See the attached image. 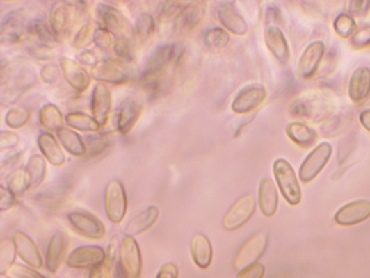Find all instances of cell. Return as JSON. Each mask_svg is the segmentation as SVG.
I'll return each instance as SVG.
<instances>
[{
    "mask_svg": "<svg viewBox=\"0 0 370 278\" xmlns=\"http://www.w3.org/2000/svg\"><path fill=\"white\" fill-rule=\"evenodd\" d=\"M367 218H370V200H354L346 203L333 216L335 222L342 227L362 224Z\"/></svg>",
    "mask_w": 370,
    "mask_h": 278,
    "instance_id": "obj_17",
    "label": "cell"
},
{
    "mask_svg": "<svg viewBox=\"0 0 370 278\" xmlns=\"http://www.w3.org/2000/svg\"><path fill=\"white\" fill-rule=\"evenodd\" d=\"M17 203V195L10 191L6 185L0 187V211L6 212L9 208H13Z\"/></svg>",
    "mask_w": 370,
    "mask_h": 278,
    "instance_id": "obj_51",
    "label": "cell"
},
{
    "mask_svg": "<svg viewBox=\"0 0 370 278\" xmlns=\"http://www.w3.org/2000/svg\"><path fill=\"white\" fill-rule=\"evenodd\" d=\"M31 22L29 14L22 8L13 9L2 18L0 24V39L5 44L18 43L24 39L31 30Z\"/></svg>",
    "mask_w": 370,
    "mask_h": 278,
    "instance_id": "obj_4",
    "label": "cell"
},
{
    "mask_svg": "<svg viewBox=\"0 0 370 278\" xmlns=\"http://www.w3.org/2000/svg\"><path fill=\"white\" fill-rule=\"evenodd\" d=\"M351 42H353L354 48H364V46L370 44V26L363 27L360 30H355Z\"/></svg>",
    "mask_w": 370,
    "mask_h": 278,
    "instance_id": "obj_53",
    "label": "cell"
},
{
    "mask_svg": "<svg viewBox=\"0 0 370 278\" xmlns=\"http://www.w3.org/2000/svg\"><path fill=\"white\" fill-rule=\"evenodd\" d=\"M38 145L42 156L48 160L52 166H63L65 163V154L61 145L58 144V138L54 136L52 132H39Z\"/></svg>",
    "mask_w": 370,
    "mask_h": 278,
    "instance_id": "obj_27",
    "label": "cell"
},
{
    "mask_svg": "<svg viewBox=\"0 0 370 278\" xmlns=\"http://www.w3.org/2000/svg\"><path fill=\"white\" fill-rule=\"evenodd\" d=\"M31 34L36 36L38 42L40 46H45V48H51L54 49L55 46L58 44V36L55 34V31L52 30L51 24L48 21L45 19H33L31 22Z\"/></svg>",
    "mask_w": 370,
    "mask_h": 278,
    "instance_id": "obj_37",
    "label": "cell"
},
{
    "mask_svg": "<svg viewBox=\"0 0 370 278\" xmlns=\"http://www.w3.org/2000/svg\"><path fill=\"white\" fill-rule=\"evenodd\" d=\"M56 138L67 153H70L74 157L86 156V144L83 141V138L80 136L74 129H72V127L64 126L63 129L56 132Z\"/></svg>",
    "mask_w": 370,
    "mask_h": 278,
    "instance_id": "obj_30",
    "label": "cell"
},
{
    "mask_svg": "<svg viewBox=\"0 0 370 278\" xmlns=\"http://www.w3.org/2000/svg\"><path fill=\"white\" fill-rule=\"evenodd\" d=\"M360 123L362 126L364 127V129L367 132H370V108L364 110L362 114H360Z\"/></svg>",
    "mask_w": 370,
    "mask_h": 278,
    "instance_id": "obj_59",
    "label": "cell"
},
{
    "mask_svg": "<svg viewBox=\"0 0 370 278\" xmlns=\"http://www.w3.org/2000/svg\"><path fill=\"white\" fill-rule=\"evenodd\" d=\"M65 247H67L65 236L61 233V231H55L49 238L45 254V266L48 268L51 274H55L58 270H60V266L64 261Z\"/></svg>",
    "mask_w": 370,
    "mask_h": 278,
    "instance_id": "obj_24",
    "label": "cell"
},
{
    "mask_svg": "<svg viewBox=\"0 0 370 278\" xmlns=\"http://www.w3.org/2000/svg\"><path fill=\"white\" fill-rule=\"evenodd\" d=\"M106 258L107 254L102 247L95 245H85L73 249L67 256L65 263L67 266L76 270H92L106 262Z\"/></svg>",
    "mask_w": 370,
    "mask_h": 278,
    "instance_id": "obj_9",
    "label": "cell"
},
{
    "mask_svg": "<svg viewBox=\"0 0 370 278\" xmlns=\"http://www.w3.org/2000/svg\"><path fill=\"white\" fill-rule=\"evenodd\" d=\"M0 254H2V256H0V266H2V277H3V274H6L10 268H13V265L15 263V259L18 256L14 240L5 238L2 241V246H0Z\"/></svg>",
    "mask_w": 370,
    "mask_h": 278,
    "instance_id": "obj_42",
    "label": "cell"
},
{
    "mask_svg": "<svg viewBox=\"0 0 370 278\" xmlns=\"http://www.w3.org/2000/svg\"><path fill=\"white\" fill-rule=\"evenodd\" d=\"M58 64L61 67L65 82L70 85L72 89L79 92V94H82V92H85L90 86V74L86 72V68L82 64L73 60V58L61 56Z\"/></svg>",
    "mask_w": 370,
    "mask_h": 278,
    "instance_id": "obj_14",
    "label": "cell"
},
{
    "mask_svg": "<svg viewBox=\"0 0 370 278\" xmlns=\"http://www.w3.org/2000/svg\"><path fill=\"white\" fill-rule=\"evenodd\" d=\"M286 133L291 138V141L299 145L300 148H309L317 141L316 131L311 129L308 124L300 122L289 123L286 127Z\"/></svg>",
    "mask_w": 370,
    "mask_h": 278,
    "instance_id": "obj_33",
    "label": "cell"
},
{
    "mask_svg": "<svg viewBox=\"0 0 370 278\" xmlns=\"http://www.w3.org/2000/svg\"><path fill=\"white\" fill-rule=\"evenodd\" d=\"M6 275L9 278H46L39 271L31 268V266H26L21 263H14L13 268L6 272Z\"/></svg>",
    "mask_w": 370,
    "mask_h": 278,
    "instance_id": "obj_48",
    "label": "cell"
},
{
    "mask_svg": "<svg viewBox=\"0 0 370 278\" xmlns=\"http://www.w3.org/2000/svg\"><path fill=\"white\" fill-rule=\"evenodd\" d=\"M6 187L15 195L26 194L31 188V178L26 169H18L10 173L6 179Z\"/></svg>",
    "mask_w": 370,
    "mask_h": 278,
    "instance_id": "obj_39",
    "label": "cell"
},
{
    "mask_svg": "<svg viewBox=\"0 0 370 278\" xmlns=\"http://www.w3.org/2000/svg\"><path fill=\"white\" fill-rule=\"evenodd\" d=\"M111 89L106 83H97L92 89V95H90V111L92 115H94L95 120L104 126L107 124L110 114H111Z\"/></svg>",
    "mask_w": 370,
    "mask_h": 278,
    "instance_id": "obj_16",
    "label": "cell"
},
{
    "mask_svg": "<svg viewBox=\"0 0 370 278\" xmlns=\"http://www.w3.org/2000/svg\"><path fill=\"white\" fill-rule=\"evenodd\" d=\"M86 156L88 158H94L99 156L102 152L110 147V138L108 135H92L86 139Z\"/></svg>",
    "mask_w": 370,
    "mask_h": 278,
    "instance_id": "obj_43",
    "label": "cell"
},
{
    "mask_svg": "<svg viewBox=\"0 0 370 278\" xmlns=\"http://www.w3.org/2000/svg\"><path fill=\"white\" fill-rule=\"evenodd\" d=\"M258 204L259 211L264 216L271 218L279 208V190L271 178L264 177L259 182L258 190Z\"/></svg>",
    "mask_w": 370,
    "mask_h": 278,
    "instance_id": "obj_23",
    "label": "cell"
},
{
    "mask_svg": "<svg viewBox=\"0 0 370 278\" xmlns=\"http://www.w3.org/2000/svg\"><path fill=\"white\" fill-rule=\"evenodd\" d=\"M141 111L143 104L135 98H128L120 102L118 113H115V129H118V132L128 135L134 129L138 119H140Z\"/></svg>",
    "mask_w": 370,
    "mask_h": 278,
    "instance_id": "obj_18",
    "label": "cell"
},
{
    "mask_svg": "<svg viewBox=\"0 0 370 278\" xmlns=\"http://www.w3.org/2000/svg\"><path fill=\"white\" fill-rule=\"evenodd\" d=\"M350 10L354 15L364 17L370 10V2L369 0H354V2H350Z\"/></svg>",
    "mask_w": 370,
    "mask_h": 278,
    "instance_id": "obj_57",
    "label": "cell"
},
{
    "mask_svg": "<svg viewBox=\"0 0 370 278\" xmlns=\"http://www.w3.org/2000/svg\"><path fill=\"white\" fill-rule=\"evenodd\" d=\"M38 82V73L29 63L17 61L2 70V101L14 104Z\"/></svg>",
    "mask_w": 370,
    "mask_h": 278,
    "instance_id": "obj_1",
    "label": "cell"
},
{
    "mask_svg": "<svg viewBox=\"0 0 370 278\" xmlns=\"http://www.w3.org/2000/svg\"><path fill=\"white\" fill-rule=\"evenodd\" d=\"M104 208L106 215L113 224H120L126 212H128V195H126V188L120 179L114 178L108 181L104 190Z\"/></svg>",
    "mask_w": 370,
    "mask_h": 278,
    "instance_id": "obj_3",
    "label": "cell"
},
{
    "mask_svg": "<svg viewBox=\"0 0 370 278\" xmlns=\"http://www.w3.org/2000/svg\"><path fill=\"white\" fill-rule=\"evenodd\" d=\"M88 278H110V263L104 262L102 265L89 270Z\"/></svg>",
    "mask_w": 370,
    "mask_h": 278,
    "instance_id": "obj_58",
    "label": "cell"
},
{
    "mask_svg": "<svg viewBox=\"0 0 370 278\" xmlns=\"http://www.w3.org/2000/svg\"><path fill=\"white\" fill-rule=\"evenodd\" d=\"M325 51H326L325 43L321 40L311 42L307 46L298 61V74L300 79L308 80L311 77H314L323 56H325Z\"/></svg>",
    "mask_w": 370,
    "mask_h": 278,
    "instance_id": "obj_15",
    "label": "cell"
},
{
    "mask_svg": "<svg viewBox=\"0 0 370 278\" xmlns=\"http://www.w3.org/2000/svg\"><path fill=\"white\" fill-rule=\"evenodd\" d=\"M203 40H204V44L207 46V48L218 51V49L225 48V46L228 44L230 34H228V31L225 28L212 27V28H209L204 33Z\"/></svg>",
    "mask_w": 370,
    "mask_h": 278,
    "instance_id": "obj_40",
    "label": "cell"
},
{
    "mask_svg": "<svg viewBox=\"0 0 370 278\" xmlns=\"http://www.w3.org/2000/svg\"><path fill=\"white\" fill-rule=\"evenodd\" d=\"M97 15L101 21L102 27H107L108 30H111L119 39L128 42L134 40V26L118 8L107 3H99L97 6Z\"/></svg>",
    "mask_w": 370,
    "mask_h": 278,
    "instance_id": "obj_5",
    "label": "cell"
},
{
    "mask_svg": "<svg viewBox=\"0 0 370 278\" xmlns=\"http://www.w3.org/2000/svg\"><path fill=\"white\" fill-rule=\"evenodd\" d=\"M190 252H191L193 262L198 265L200 270L209 268L214 259V249H212V243L209 237L202 233L194 234L191 238Z\"/></svg>",
    "mask_w": 370,
    "mask_h": 278,
    "instance_id": "obj_26",
    "label": "cell"
},
{
    "mask_svg": "<svg viewBox=\"0 0 370 278\" xmlns=\"http://www.w3.org/2000/svg\"><path fill=\"white\" fill-rule=\"evenodd\" d=\"M115 54V58H118V61L120 63H132L134 61V52H132V42L128 40H123L119 39L118 44H115V48L113 51Z\"/></svg>",
    "mask_w": 370,
    "mask_h": 278,
    "instance_id": "obj_49",
    "label": "cell"
},
{
    "mask_svg": "<svg viewBox=\"0 0 370 278\" xmlns=\"http://www.w3.org/2000/svg\"><path fill=\"white\" fill-rule=\"evenodd\" d=\"M370 94V68L363 65L354 70L348 83L350 99L355 104L363 102Z\"/></svg>",
    "mask_w": 370,
    "mask_h": 278,
    "instance_id": "obj_29",
    "label": "cell"
},
{
    "mask_svg": "<svg viewBox=\"0 0 370 278\" xmlns=\"http://www.w3.org/2000/svg\"><path fill=\"white\" fill-rule=\"evenodd\" d=\"M70 183L72 181L68 179V177H61L60 179H56L55 182L51 183V187L42 191L40 194H36V200L40 202L45 206H56L63 202L65 194L70 190Z\"/></svg>",
    "mask_w": 370,
    "mask_h": 278,
    "instance_id": "obj_31",
    "label": "cell"
},
{
    "mask_svg": "<svg viewBox=\"0 0 370 278\" xmlns=\"http://www.w3.org/2000/svg\"><path fill=\"white\" fill-rule=\"evenodd\" d=\"M46 160L42 154H33L27 165H26V170L31 178V188H38L43 183L45 178H46Z\"/></svg>",
    "mask_w": 370,
    "mask_h": 278,
    "instance_id": "obj_38",
    "label": "cell"
},
{
    "mask_svg": "<svg viewBox=\"0 0 370 278\" xmlns=\"http://www.w3.org/2000/svg\"><path fill=\"white\" fill-rule=\"evenodd\" d=\"M19 144V135L13 131H2L0 132V147L2 152H8V149H14Z\"/></svg>",
    "mask_w": 370,
    "mask_h": 278,
    "instance_id": "obj_50",
    "label": "cell"
},
{
    "mask_svg": "<svg viewBox=\"0 0 370 278\" xmlns=\"http://www.w3.org/2000/svg\"><path fill=\"white\" fill-rule=\"evenodd\" d=\"M273 173L284 200L291 206H298L303 200V190L292 165L286 158H277L273 163Z\"/></svg>",
    "mask_w": 370,
    "mask_h": 278,
    "instance_id": "obj_2",
    "label": "cell"
},
{
    "mask_svg": "<svg viewBox=\"0 0 370 278\" xmlns=\"http://www.w3.org/2000/svg\"><path fill=\"white\" fill-rule=\"evenodd\" d=\"M265 274V266L259 262H255L249 265L248 268L239 271L237 278H264Z\"/></svg>",
    "mask_w": 370,
    "mask_h": 278,
    "instance_id": "obj_52",
    "label": "cell"
},
{
    "mask_svg": "<svg viewBox=\"0 0 370 278\" xmlns=\"http://www.w3.org/2000/svg\"><path fill=\"white\" fill-rule=\"evenodd\" d=\"M184 6L179 2H163L159 6V17L160 18H169L172 15H178Z\"/></svg>",
    "mask_w": 370,
    "mask_h": 278,
    "instance_id": "obj_54",
    "label": "cell"
},
{
    "mask_svg": "<svg viewBox=\"0 0 370 278\" xmlns=\"http://www.w3.org/2000/svg\"><path fill=\"white\" fill-rule=\"evenodd\" d=\"M267 246H268V234L265 233V231H261V233L252 236L239 250L237 256L234 259V268L237 271H241L248 268L249 265L258 262L264 252L267 250Z\"/></svg>",
    "mask_w": 370,
    "mask_h": 278,
    "instance_id": "obj_11",
    "label": "cell"
},
{
    "mask_svg": "<svg viewBox=\"0 0 370 278\" xmlns=\"http://www.w3.org/2000/svg\"><path fill=\"white\" fill-rule=\"evenodd\" d=\"M13 240L15 243L19 259L27 263V266H31L34 270H40L43 266V259L38 245L31 240V237L22 233V231H15Z\"/></svg>",
    "mask_w": 370,
    "mask_h": 278,
    "instance_id": "obj_20",
    "label": "cell"
},
{
    "mask_svg": "<svg viewBox=\"0 0 370 278\" xmlns=\"http://www.w3.org/2000/svg\"><path fill=\"white\" fill-rule=\"evenodd\" d=\"M77 63H80L82 65H86V67L95 68L101 63V60L94 51L86 49V51H82L77 55Z\"/></svg>",
    "mask_w": 370,
    "mask_h": 278,
    "instance_id": "obj_55",
    "label": "cell"
},
{
    "mask_svg": "<svg viewBox=\"0 0 370 278\" xmlns=\"http://www.w3.org/2000/svg\"><path fill=\"white\" fill-rule=\"evenodd\" d=\"M267 99V89L259 83L248 85L240 89L236 98L231 102V110L237 114H248L257 110Z\"/></svg>",
    "mask_w": 370,
    "mask_h": 278,
    "instance_id": "obj_13",
    "label": "cell"
},
{
    "mask_svg": "<svg viewBox=\"0 0 370 278\" xmlns=\"http://www.w3.org/2000/svg\"><path fill=\"white\" fill-rule=\"evenodd\" d=\"M95 30L92 27V22H85V24H82V27H80L76 34H74V38H73V48L76 49H85L88 48V46L94 42V34H95Z\"/></svg>",
    "mask_w": 370,
    "mask_h": 278,
    "instance_id": "obj_46",
    "label": "cell"
},
{
    "mask_svg": "<svg viewBox=\"0 0 370 278\" xmlns=\"http://www.w3.org/2000/svg\"><path fill=\"white\" fill-rule=\"evenodd\" d=\"M90 76L97 79L98 83L106 85H124L129 80V72L124 64L110 58H104L95 68H92Z\"/></svg>",
    "mask_w": 370,
    "mask_h": 278,
    "instance_id": "obj_12",
    "label": "cell"
},
{
    "mask_svg": "<svg viewBox=\"0 0 370 278\" xmlns=\"http://www.w3.org/2000/svg\"><path fill=\"white\" fill-rule=\"evenodd\" d=\"M333 28H335V33H337L338 36L350 38L355 33V28H357L355 19L350 14L342 13L337 18H335Z\"/></svg>",
    "mask_w": 370,
    "mask_h": 278,
    "instance_id": "obj_45",
    "label": "cell"
},
{
    "mask_svg": "<svg viewBox=\"0 0 370 278\" xmlns=\"http://www.w3.org/2000/svg\"><path fill=\"white\" fill-rule=\"evenodd\" d=\"M216 17L221 22L223 27L230 33L237 34V36H245L248 33V22L241 17V14L236 9L233 3H218Z\"/></svg>",
    "mask_w": 370,
    "mask_h": 278,
    "instance_id": "obj_21",
    "label": "cell"
},
{
    "mask_svg": "<svg viewBox=\"0 0 370 278\" xmlns=\"http://www.w3.org/2000/svg\"><path fill=\"white\" fill-rule=\"evenodd\" d=\"M265 44L270 49V52L274 55L275 60H279L282 64H286L291 58V48H289L287 39L280 30L279 26L270 24L267 28H265Z\"/></svg>",
    "mask_w": 370,
    "mask_h": 278,
    "instance_id": "obj_22",
    "label": "cell"
},
{
    "mask_svg": "<svg viewBox=\"0 0 370 278\" xmlns=\"http://www.w3.org/2000/svg\"><path fill=\"white\" fill-rule=\"evenodd\" d=\"M120 268L128 278H140L143 272V254L135 237L123 236L119 243Z\"/></svg>",
    "mask_w": 370,
    "mask_h": 278,
    "instance_id": "obj_6",
    "label": "cell"
},
{
    "mask_svg": "<svg viewBox=\"0 0 370 278\" xmlns=\"http://www.w3.org/2000/svg\"><path fill=\"white\" fill-rule=\"evenodd\" d=\"M39 123L49 132H58L65 126V117L55 104L46 102L39 110Z\"/></svg>",
    "mask_w": 370,
    "mask_h": 278,
    "instance_id": "obj_32",
    "label": "cell"
},
{
    "mask_svg": "<svg viewBox=\"0 0 370 278\" xmlns=\"http://www.w3.org/2000/svg\"><path fill=\"white\" fill-rule=\"evenodd\" d=\"M68 22H70V6L65 2H56L51 8L49 24L58 38L67 30Z\"/></svg>",
    "mask_w": 370,
    "mask_h": 278,
    "instance_id": "obj_36",
    "label": "cell"
},
{
    "mask_svg": "<svg viewBox=\"0 0 370 278\" xmlns=\"http://www.w3.org/2000/svg\"><path fill=\"white\" fill-rule=\"evenodd\" d=\"M65 124L80 132H98L101 129V124L95 120L94 115H89L82 111L67 113Z\"/></svg>",
    "mask_w": 370,
    "mask_h": 278,
    "instance_id": "obj_34",
    "label": "cell"
},
{
    "mask_svg": "<svg viewBox=\"0 0 370 278\" xmlns=\"http://www.w3.org/2000/svg\"><path fill=\"white\" fill-rule=\"evenodd\" d=\"M156 31V18L148 14L143 13L136 17L134 22V39L140 43L144 44L150 40V38L153 36Z\"/></svg>",
    "mask_w": 370,
    "mask_h": 278,
    "instance_id": "obj_35",
    "label": "cell"
},
{
    "mask_svg": "<svg viewBox=\"0 0 370 278\" xmlns=\"http://www.w3.org/2000/svg\"><path fill=\"white\" fill-rule=\"evenodd\" d=\"M332 153H333V148L329 142L319 144L313 152L305 157L303 165H300L299 167L300 182L308 183L313 179H316L319 177V173L328 165V161L332 157Z\"/></svg>",
    "mask_w": 370,
    "mask_h": 278,
    "instance_id": "obj_7",
    "label": "cell"
},
{
    "mask_svg": "<svg viewBox=\"0 0 370 278\" xmlns=\"http://www.w3.org/2000/svg\"><path fill=\"white\" fill-rule=\"evenodd\" d=\"M119 38L108 30L107 27H98L94 34V43L102 51H114L115 44H118Z\"/></svg>",
    "mask_w": 370,
    "mask_h": 278,
    "instance_id": "obj_44",
    "label": "cell"
},
{
    "mask_svg": "<svg viewBox=\"0 0 370 278\" xmlns=\"http://www.w3.org/2000/svg\"><path fill=\"white\" fill-rule=\"evenodd\" d=\"M160 216V211L157 206H148L143 208L141 212H138L135 216H132L131 221L126 224L124 227V234L126 236H138L143 234L144 231L152 228Z\"/></svg>",
    "mask_w": 370,
    "mask_h": 278,
    "instance_id": "obj_28",
    "label": "cell"
},
{
    "mask_svg": "<svg viewBox=\"0 0 370 278\" xmlns=\"http://www.w3.org/2000/svg\"><path fill=\"white\" fill-rule=\"evenodd\" d=\"M30 119L29 108L22 106H14L10 107L5 114V124L10 129H19L24 126Z\"/></svg>",
    "mask_w": 370,
    "mask_h": 278,
    "instance_id": "obj_41",
    "label": "cell"
},
{
    "mask_svg": "<svg viewBox=\"0 0 370 278\" xmlns=\"http://www.w3.org/2000/svg\"><path fill=\"white\" fill-rule=\"evenodd\" d=\"M67 221L79 236L89 240H102L106 237V225L89 212L73 211L67 215Z\"/></svg>",
    "mask_w": 370,
    "mask_h": 278,
    "instance_id": "obj_8",
    "label": "cell"
},
{
    "mask_svg": "<svg viewBox=\"0 0 370 278\" xmlns=\"http://www.w3.org/2000/svg\"><path fill=\"white\" fill-rule=\"evenodd\" d=\"M156 278H179V270L173 262H166L160 266Z\"/></svg>",
    "mask_w": 370,
    "mask_h": 278,
    "instance_id": "obj_56",
    "label": "cell"
},
{
    "mask_svg": "<svg viewBox=\"0 0 370 278\" xmlns=\"http://www.w3.org/2000/svg\"><path fill=\"white\" fill-rule=\"evenodd\" d=\"M255 208H257L255 197L250 194L240 197V199L233 206H231L230 211L225 213L223 219V227L227 231L239 229L253 216V213H255Z\"/></svg>",
    "mask_w": 370,
    "mask_h": 278,
    "instance_id": "obj_10",
    "label": "cell"
},
{
    "mask_svg": "<svg viewBox=\"0 0 370 278\" xmlns=\"http://www.w3.org/2000/svg\"><path fill=\"white\" fill-rule=\"evenodd\" d=\"M204 14H206V3L203 2H194L185 5L181 9V13L177 15L175 22H173V27H175L177 31L193 30L200 24Z\"/></svg>",
    "mask_w": 370,
    "mask_h": 278,
    "instance_id": "obj_25",
    "label": "cell"
},
{
    "mask_svg": "<svg viewBox=\"0 0 370 278\" xmlns=\"http://www.w3.org/2000/svg\"><path fill=\"white\" fill-rule=\"evenodd\" d=\"M61 67L60 64H55V63H46L42 68H40V79L42 82L46 85H55L58 80H60L61 76Z\"/></svg>",
    "mask_w": 370,
    "mask_h": 278,
    "instance_id": "obj_47",
    "label": "cell"
},
{
    "mask_svg": "<svg viewBox=\"0 0 370 278\" xmlns=\"http://www.w3.org/2000/svg\"><path fill=\"white\" fill-rule=\"evenodd\" d=\"M177 56V44L175 43H163L153 51L145 63L143 77L150 79L159 74L169 63L175 60Z\"/></svg>",
    "mask_w": 370,
    "mask_h": 278,
    "instance_id": "obj_19",
    "label": "cell"
}]
</instances>
